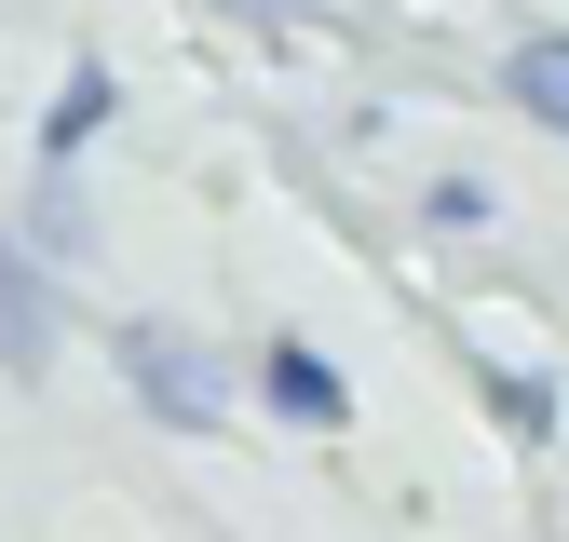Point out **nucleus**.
Returning <instances> with one entry per match:
<instances>
[{
	"instance_id": "nucleus-7",
	"label": "nucleus",
	"mask_w": 569,
	"mask_h": 542,
	"mask_svg": "<svg viewBox=\"0 0 569 542\" xmlns=\"http://www.w3.org/2000/svg\"><path fill=\"white\" fill-rule=\"evenodd\" d=\"M420 218H435L448 244H475L488 218H502V190H488V177H435V190H420Z\"/></svg>"
},
{
	"instance_id": "nucleus-6",
	"label": "nucleus",
	"mask_w": 569,
	"mask_h": 542,
	"mask_svg": "<svg viewBox=\"0 0 569 542\" xmlns=\"http://www.w3.org/2000/svg\"><path fill=\"white\" fill-rule=\"evenodd\" d=\"M475 393H488V421H502L516 448H542V434H556V380H542V367H502V353H488V367H475Z\"/></svg>"
},
{
	"instance_id": "nucleus-2",
	"label": "nucleus",
	"mask_w": 569,
	"mask_h": 542,
	"mask_svg": "<svg viewBox=\"0 0 569 542\" xmlns=\"http://www.w3.org/2000/svg\"><path fill=\"white\" fill-rule=\"evenodd\" d=\"M258 393H271V421H299V434H339L352 421V380L312 353V339H271V353H258Z\"/></svg>"
},
{
	"instance_id": "nucleus-8",
	"label": "nucleus",
	"mask_w": 569,
	"mask_h": 542,
	"mask_svg": "<svg viewBox=\"0 0 569 542\" xmlns=\"http://www.w3.org/2000/svg\"><path fill=\"white\" fill-rule=\"evenodd\" d=\"M231 14H312V0H231Z\"/></svg>"
},
{
	"instance_id": "nucleus-4",
	"label": "nucleus",
	"mask_w": 569,
	"mask_h": 542,
	"mask_svg": "<svg viewBox=\"0 0 569 542\" xmlns=\"http://www.w3.org/2000/svg\"><path fill=\"white\" fill-rule=\"evenodd\" d=\"M502 96H516L542 136H569V28H529V41L502 54Z\"/></svg>"
},
{
	"instance_id": "nucleus-3",
	"label": "nucleus",
	"mask_w": 569,
	"mask_h": 542,
	"mask_svg": "<svg viewBox=\"0 0 569 542\" xmlns=\"http://www.w3.org/2000/svg\"><path fill=\"white\" fill-rule=\"evenodd\" d=\"M0 367H14V380L54 367V285H41V258L14 231H0Z\"/></svg>"
},
{
	"instance_id": "nucleus-1",
	"label": "nucleus",
	"mask_w": 569,
	"mask_h": 542,
	"mask_svg": "<svg viewBox=\"0 0 569 542\" xmlns=\"http://www.w3.org/2000/svg\"><path fill=\"white\" fill-rule=\"evenodd\" d=\"M122 380L150 393V421H177V434H203L218 421V353H203V339H177V325H122Z\"/></svg>"
},
{
	"instance_id": "nucleus-5",
	"label": "nucleus",
	"mask_w": 569,
	"mask_h": 542,
	"mask_svg": "<svg viewBox=\"0 0 569 542\" xmlns=\"http://www.w3.org/2000/svg\"><path fill=\"white\" fill-rule=\"evenodd\" d=\"M109 109H122V82H109L96 54H82V68H68V82H54V109H41V163H68V150H96V136H109Z\"/></svg>"
}]
</instances>
